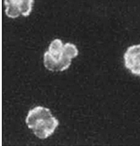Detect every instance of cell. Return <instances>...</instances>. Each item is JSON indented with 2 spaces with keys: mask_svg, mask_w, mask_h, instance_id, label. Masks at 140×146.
<instances>
[{
  "mask_svg": "<svg viewBox=\"0 0 140 146\" xmlns=\"http://www.w3.org/2000/svg\"><path fill=\"white\" fill-rule=\"evenodd\" d=\"M78 55L77 46L70 42L64 44L59 38L54 39L44 54V65L48 70L63 72L69 68L72 61Z\"/></svg>",
  "mask_w": 140,
  "mask_h": 146,
  "instance_id": "1",
  "label": "cell"
},
{
  "mask_svg": "<svg viewBox=\"0 0 140 146\" xmlns=\"http://www.w3.org/2000/svg\"><path fill=\"white\" fill-rule=\"evenodd\" d=\"M26 123L36 137L45 139L54 133L59 123L50 109L37 106L28 111Z\"/></svg>",
  "mask_w": 140,
  "mask_h": 146,
  "instance_id": "2",
  "label": "cell"
},
{
  "mask_svg": "<svg viewBox=\"0 0 140 146\" xmlns=\"http://www.w3.org/2000/svg\"><path fill=\"white\" fill-rule=\"evenodd\" d=\"M35 0H5V13L11 19H16L20 15L28 17L33 10Z\"/></svg>",
  "mask_w": 140,
  "mask_h": 146,
  "instance_id": "3",
  "label": "cell"
},
{
  "mask_svg": "<svg viewBox=\"0 0 140 146\" xmlns=\"http://www.w3.org/2000/svg\"><path fill=\"white\" fill-rule=\"evenodd\" d=\"M124 65L131 74L140 76V44L127 49L124 55Z\"/></svg>",
  "mask_w": 140,
  "mask_h": 146,
  "instance_id": "4",
  "label": "cell"
}]
</instances>
